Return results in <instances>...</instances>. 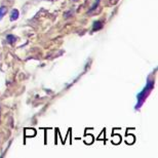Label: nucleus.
<instances>
[{
  "label": "nucleus",
  "mask_w": 158,
  "mask_h": 158,
  "mask_svg": "<svg viewBox=\"0 0 158 158\" xmlns=\"http://www.w3.org/2000/svg\"><path fill=\"white\" fill-rule=\"evenodd\" d=\"M153 87H154V82H153L152 80H150V79H148L146 86H145L144 89H143V90L141 91V93H139L138 95H137V99H138V103H137V106H136V110H139L141 107H142L143 104H144V102L146 101V99L148 98L149 93H150L151 91H152Z\"/></svg>",
  "instance_id": "nucleus-1"
},
{
  "label": "nucleus",
  "mask_w": 158,
  "mask_h": 158,
  "mask_svg": "<svg viewBox=\"0 0 158 158\" xmlns=\"http://www.w3.org/2000/svg\"><path fill=\"white\" fill-rule=\"evenodd\" d=\"M18 18H19V10L18 9H12L11 10V12H10V21H16V20H18Z\"/></svg>",
  "instance_id": "nucleus-2"
},
{
  "label": "nucleus",
  "mask_w": 158,
  "mask_h": 158,
  "mask_svg": "<svg viewBox=\"0 0 158 158\" xmlns=\"http://www.w3.org/2000/svg\"><path fill=\"white\" fill-rule=\"evenodd\" d=\"M5 12H6V7L5 6H1V7H0V21L2 20V18L4 16Z\"/></svg>",
  "instance_id": "nucleus-3"
},
{
  "label": "nucleus",
  "mask_w": 158,
  "mask_h": 158,
  "mask_svg": "<svg viewBox=\"0 0 158 158\" xmlns=\"http://www.w3.org/2000/svg\"><path fill=\"white\" fill-rule=\"evenodd\" d=\"M6 39H7V42H8V43H14V41L16 40V37H14V35H11V34H10V35H8V36H7V38H6Z\"/></svg>",
  "instance_id": "nucleus-4"
},
{
  "label": "nucleus",
  "mask_w": 158,
  "mask_h": 158,
  "mask_svg": "<svg viewBox=\"0 0 158 158\" xmlns=\"http://www.w3.org/2000/svg\"><path fill=\"white\" fill-rule=\"evenodd\" d=\"M25 135H26V137L27 138H29V137H31V136H35L36 135V132H35L34 130H31V132H29V130H26V132H25Z\"/></svg>",
  "instance_id": "nucleus-5"
},
{
  "label": "nucleus",
  "mask_w": 158,
  "mask_h": 158,
  "mask_svg": "<svg viewBox=\"0 0 158 158\" xmlns=\"http://www.w3.org/2000/svg\"><path fill=\"white\" fill-rule=\"evenodd\" d=\"M102 28V24H101V22H95V25H93V30H99V29H101Z\"/></svg>",
  "instance_id": "nucleus-6"
}]
</instances>
